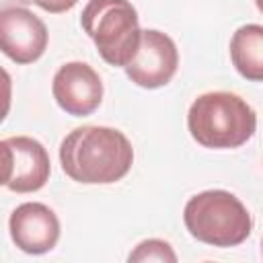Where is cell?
<instances>
[{
  "instance_id": "cell-11",
  "label": "cell",
  "mask_w": 263,
  "mask_h": 263,
  "mask_svg": "<svg viewBox=\"0 0 263 263\" xmlns=\"http://www.w3.org/2000/svg\"><path fill=\"white\" fill-rule=\"evenodd\" d=\"M129 261H177V253L173 251V247L166 240L160 238H148L142 240L127 257Z\"/></svg>"
},
{
  "instance_id": "cell-6",
  "label": "cell",
  "mask_w": 263,
  "mask_h": 263,
  "mask_svg": "<svg viewBox=\"0 0 263 263\" xmlns=\"http://www.w3.org/2000/svg\"><path fill=\"white\" fill-rule=\"evenodd\" d=\"M45 23L23 6L0 8V51L14 64H33L47 49Z\"/></svg>"
},
{
  "instance_id": "cell-1",
  "label": "cell",
  "mask_w": 263,
  "mask_h": 263,
  "mask_svg": "<svg viewBox=\"0 0 263 263\" xmlns=\"http://www.w3.org/2000/svg\"><path fill=\"white\" fill-rule=\"evenodd\" d=\"M62 171L82 185H109L121 181L134 164L132 142L115 127L82 125L60 144Z\"/></svg>"
},
{
  "instance_id": "cell-14",
  "label": "cell",
  "mask_w": 263,
  "mask_h": 263,
  "mask_svg": "<svg viewBox=\"0 0 263 263\" xmlns=\"http://www.w3.org/2000/svg\"><path fill=\"white\" fill-rule=\"evenodd\" d=\"M29 2H33L39 8H43L45 12H53V14L66 12L78 4V0H29Z\"/></svg>"
},
{
  "instance_id": "cell-13",
  "label": "cell",
  "mask_w": 263,
  "mask_h": 263,
  "mask_svg": "<svg viewBox=\"0 0 263 263\" xmlns=\"http://www.w3.org/2000/svg\"><path fill=\"white\" fill-rule=\"evenodd\" d=\"M14 168V152L8 140H0V185H6L12 177Z\"/></svg>"
},
{
  "instance_id": "cell-4",
  "label": "cell",
  "mask_w": 263,
  "mask_h": 263,
  "mask_svg": "<svg viewBox=\"0 0 263 263\" xmlns=\"http://www.w3.org/2000/svg\"><path fill=\"white\" fill-rule=\"evenodd\" d=\"M80 25L107 64L125 68L136 55L142 29L129 0H88Z\"/></svg>"
},
{
  "instance_id": "cell-9",
  "label": "cell",
  "mask_w": 263,
  "mask_h": 263,
  "mask_svg": "<svg viewBox=\"0 0 263 263\" xmlns=\"http://www.w3.org/2000/svg\"><path fill=\"white\" fill-rule=\"evenodd\" d=\"M8 144L14 152V168L6 187L14 193H33L39 191L51 173V162L45 146L31 136H12Z\"/></svg>"
},
{
  "instance_id": "cell-2",
  "label": "cell",
  "mask_w": 263,
  "mask_h": 263,
  "mask_svg": "<svg viewBox=\"0 0 263 263\" xmlns=\"http://www.w3.org/2000/svg\"><path fill=\"white\" fill-rule=\"evenodd\" d=\"M187 127L199 146L232 150L255 136L257 115L242 97L228 90H212L191 103Z\"/></svg>"
},
{
  "instance_id": "cell-3",
  "label": "cell",
  "mask_w": 263,
  "mask_h": 263,
  "mask_svg": "<svg viewBox=\"0 0 263 263\" xmlns=\"http://www.w3.org/2000/svg\"><path fill=\"white\" fill-rule=\"evenodd\" d=\"M183 222L193 238L222 249L245 242L253 230V218L245 203L224 189H208L189 197Z\"/></svg>"
},
{
  "instance_id": "cell-10",
  "label": "cell",
  "mask_w": 263,
  "mask_h": 263,
  "mask_svg": "<svg viewBox=\"0 0 263 263\" xmlns=\"http://www.w3.org/2000/svg\"><path fill=\"white\" fill-rule=\"evenodd\" d=\"M230 60L240 76L251 82L263 78V27L257 23L242 25L230 39Z\"/></svg>"
},
{
  "instance_id": "cell-5",
  "label": "cell",
  "mask_w": 263,
  "mask_h": 263,
  "mask_svg": "<svg viewBox=\"0 0 263 263\" xmlns=\"http://www.w3.org/2000/svg\"><path fill=\"white\" fill-rule=\"evenodd\" d=\"M179 68V51L175 41L156 29L140 35V45L132 62L125 66L127 78L142 88H160L173 80Z\"/></svg>"
},
{
  "instance_id": "cell-12",
  "label": "cell",
  "mask_w": 263,
  "mask_h": 263,
  "mask_svg": "<svg viewBox=\"0 0 263 263\" xmlns=\"http://www.w3.org/2000/svg\"><path fill=\"white\" fill-rule=\"evenodd\" d=\"M10 105H12V78L0 66V123L6 119Z\"/></svg>"
},
{
  "instance_id": "cell-8",
  "label": "cell",
  "mask_w": 263,
  "mask_h": 263,
  "mask_svg": "<svg viewBox=\"0 0 263 263\" xmlns=\"http://www.w3.org/2000/svg\"><path fill=\"white\" fill-rule=\"evenodd\" d=\"M10 238L23 253H49L60 240V220L55 212L39 201H27L12 210L8 218Z\"/></svg>"
},
{
  "instance_id": "cell-7",
  "label": "cell",
  "mask_w": 263,
  "mask_h": 263,
  "mask_svg": "<svg viewBox=\"0 0 263 263\" xmlns=\"http://www.w3.org/2000/svg\"><path fill=\"white\" fill-rule=\"evenodd\" d=\"M51 92L60 109L68 115L86 117L103 101V80L86 62H68L53 74Z\"/></svg>"
}]
</instances>
